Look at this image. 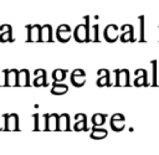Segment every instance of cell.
<instances>
[{"label": "cell", "mask_w": 159, "mask_h": 155, "mask_svg": "<svg viewBox=\"0 0 159 155\" xmlns=\"http://www.w3.org/2000/svg\"><path fill=\"white\" fill-rule=\"evenodd\" d=\"M87 22L84 25H78L75 30L73 37L77 42H87L88 41V16H86Z\"/></svg>", "instance_id": "obj_1"}, {"label": "cell", "mask_w": 159, "mask_h": 155, "mask_svg": "<svg viewBox=\"0 0 159 155\" xmlns=\"http://www.w3.org/2000/svg\"><path fill=\"white\" fill-rule=\"evenodd\" d=\"M41 26L34 25L27 26V42H40L41 41Z\"/></svg>", "instance_id": "obj_2"}, {"label": "cell", "mask_w": 159, "mask_h": 155, "mask_svg": "<svg viewBox=\"0 0 159 155\" xmlns=\"http://www.w3.org/2000/svg\"><path fill=\"white\" fill-rule=\"evenodd\" d=\"M56 36H57V40L60 42H67L71 38V29L67 25H61L57 29Z\"/></svg>", "instance_id": "obj_3"}, {"label": "cell", "mask_w": 159, "mask_h": 155, "mask_svg": "<svg viewBox=\"0 0 159 155\" xmlns=\"http://www.w3.org/2000/svg\"><path fill=\"white\" fill-rule=\"evenodd\" d=\"M71 82L75 87H82L86 82V78H84V73L83 71L81 69H75L71 74Z\"/></svg>", "instance_id": "obj_4"}, {"label": "cell", "mask_w": 159, "mask_h": 155, "mask_svg": "<svg viewBox=\"0 0 159 155\" xmlns=\"http://www.w3.org/2000/svg\"><path fill=\"white\" fill-rule=\"evenodd\" d=\"M6 130H10V131L19 130V117H17V114H15V113L9 114L7 124H6Z\"/></svg>", "instance_id": "obj_5"}, {"label": "cell", "mask_w": 159, "mask_h": 155, "mask_svg": "<svg viewBox=\"0 0 159 155\" xmlns=\"http://www.w3.org/2000/svg\"><path fill=\"white\" fill-rule=\"evenodd\" d=\"M58 130L60 131L70 130V117L66 113H63L58 117Z\"/></svg>", "instance_id": "obj_6"}, {"label": "cell", "mask_w": 159, "mask_h": 155, "mask_svg": "<svg viewBox=\"0 0 159 155\" xmlns=\"http://www.w3.org/2000/svg\"><path fill=\"white\" fill-rule=\"evenodd\" d=\"M17 78H19V71H16L14 68L12 69H9L6 86L7 87H16L17 86Z\"/></svg>", "instance_id": "obj_7"}, {"label": "cell", "mask_w": 159, "mask_h": 155, "mask_svg": "<svg viewBox=\"0 0 159 155\" xmlns=\"http://www.w3.org/2000/svg\"><path fill=\"white\" fill-rule=\"evenodd\" d=\"M41 42H52V29L50 25H45L41 29Z\"/></svg>", "instance_id": "obj_8"}, {"label": "cell", "mask_w": 159, "mask_h": 155, "mask_svg": "<svg viewBox=\"0 0 159 155\" xmlns=\"http://www.w3.org/2000/svg\"><path fill=\"white\" fill-rule=\"evenodd\" d=\"M17 86L19 87H27L29 86V71L27 69H21L19 72Z\"/></svg>", "instance_id": "obj_9"}, {"label": "cell", "mask_w": 159, "mask_h": 155, "mask_svg": "<svg viewBox=\"0 0 159 155\" xmlns=\"http://www.w3.org/2000/svg\"><path fill=\"white\" fill-rule=\"evenodd\" d=\"M58 117L57 114H50L48 117V126H47V130L50 131H55V130H58Z\"/></svg>", "instance_id": "obj_10"}, {"label": "cell", "mask_w": 159, "mask_h": 155, "mask_svg": "<svg viewBox=\"0 0 159 155\" xmlns=\"http://www.w3.org/2000/svg\"><path fill=\"white\" fill-rule=\"evenodd\" d=\"M67 91H68V87L66 84H53V87L51 88V93L55 95L65 94Z\"/></svg>", "instance_id": "obj_11"}, {"label": "cell", "mask_w": 159, "mask_h": 155, "mask_svg": "<svg viewBox=\"0 0 159 155\" xmlns=\"http://www.w3.org/2000/svg\"><path fill=\"white\" fill-rule=\"evenodd\" d=\"M117 84H118V86H127V84H128V72H127V71H120V72H118Z\"/></svg>", "instance_id": "obj_12"}, {"label": "cell", "mask_w": 159, "mask_h": 155, "mask_svg": "<svg viewBox=\"0 0 159 155\" xmlns=\"http://www.w3.org/2000/svg\"><path fill=\"white\" fill-rule=\"evenodd\" d=\"M116 26H113V25H111V26H108L107 29H106V32H104V35H106V40L107 41H114L117 37H116V29H114Z\"/></svg>", "instance_id": "obj_13"}, {"label": "cell", "mask_w": 159, "mask_h": 155, "mask_svg": "<svg viewBox=\"0 0 159 155\" xmlns=\"http://www.w3.org/2000/svg\"><path fill=\"white\" fill-rule=\"evenodd\" d=\"M65 74H66V69H55L52 73V78L55 82H61L65 79Z\"/></svg>", "instance_id": "obj_14"}, {"label": "cell", "mask_w": 159, "mask_h": 155, "mask_svg": "<svg viewBox=\"0 0 159 155\" xmlns=\"http://www.w3.org/2000/svg\"><path fill=\"white\" fill-rule=\"evenodd\" d=\"M48 117H50V114L40 115V124H39L40 130H47V126H48Z\"/></svg>", "instance_id": "obj_15"}, {"label": "cell", "mask_w": 159, "mask_h": 155, "mask_svg": "<svg viewBox=\"0 0 159 155\" xmlns=\"http://www.w3.org/2000/svg\"><path fill=\"white\" fill-rule=\"evenodd\" d=\"M106 135H107V131H106V130L94 128L93 131H92V134H91V138H93V139H102V138H104Z\"/></svg>", "instance_id": "obj_16"}, {"label": "cell", "mask_w": 159, "mask_h": 155, "mask_svg": "<svg viewBox=\"0 0 159 155\" xmlns=\"http://www.w3.org/2000/svg\"><path fill=\"white\" fill-rule=\"evenodd\" d=\"M97 29L98 26L94 25L91 29H88V41H98V36H97Z\"/></svg>", "instance_id": "obj_17"}, {"label": "cell", "mask_w": 159, "mask_h": 155, "mask_svg": "<svg viewBox=\"0 0 159 155\" xmlns=\"http://www.w3.org/2000/svg\"><path fill=\"white\" fill-rule=\"evenodd\" d=\"M92 122H93V124L97 128L98 125H102L104 123V115H102V114H94L93 118H92Z\"/></svg>", "instance_id": "obj_18"}, {"label": "cell", "mask_w": 159, "mask_h": 155, "mask_svg": "<svg viewBox=\"0 0 159 155\" xmlns=\"http://www.w3.org/2000/svg\"><path fill=\"white\" fill-rule=\"evenodd\" d=\"M12 32H11V29L7 30L6 32H2L0 35V42H6V41H12Z\"/></svg>", "instance_id": "obj_19"}, {"label": "cell", "mask_w": 159, "mask_h": 155, "mask_svg": "<svg viewBox=\"0 0 159 155\" xmlns=\"http://www.w3.org/2000/svg\"><path fill=\"white\" fill-rule=\"evenodd\" d=\"M7 73H9V69L0 71V87H5V86H6V81H7Z\"/></svg>", "instance_id": "obj_20"}, {"label": "cell", "mask_w": 159, "mask_h": 155, "mask_svg": "<svg viewBox=\"0 0 159 155\" xmlns=\"http://www.w3.org/2000/svg\"><path fill=\"white\" fill-rule=\"evenodd\" d=\"M34 86H35V87H42V86H46V76L36 77L35 81H34Z\"/></svg>", "instance_id": "obj_21"}, {"label": "cell", "mask_w": 159, "mask_h": 155, "mask_svg": "<svg viewBox=\"0 0 159 155\" xmlns=\"http://www.w3.org/2000/svg\"><path fill=\"white\" fill-rule=\"evenodd\" d=\"M106 84H109V81H108V73H107L106 76L99 77V79L97 81V86H98V87H103V86H106Z\"/></svg>", "instance_id": "obj_22"}, {"label": "cell", "mask_w": 159, "mask_h": 155, "mask_svg": "<svg viewBox=\"0 0 159 155\" xmlns=\"http://www.w3.org/2000/svg\"><path fill=\"white\" fill-rule=\"evenodd\" d=\"M7 117H9V114H4V115L0 117V130H6Z\"/></svg>", "instance_id": "obj_23"}, {"label": "cell", "mask_w": 159, "mask_h": 155, "mask_svg": "<svg viewBox=\"0 0 159 155\" xmlns=\"http://www.w3.org/2000/svg\"><path fill=\"white\" fill-rule=\"evenodd\" d=\"M75 130H76V131L86 130V120H81V122H77V123L75 124Z\"/></svg>", "instance_id": "obj_24"}, {"label": "cell", "mask_w": 159, "mask_h": 155, "mask_svg": "<svg viewBox=\"0 0 159 155\" xmlns=\"http://www.w3.org/2000/svg\"><path fill=\"white\" fill-rule=\"evenodd\" d=\"M34 119H35V128H34V130H40V128H39V124H40V115L39 114H35L34 115Z\"/></svg>", "instance_id": "obj_25"}, {"label": "cell", "mask_w": 159, "mask_h": 155, "mask_svg": "<svg viewBox=\"0 0 159 155\" xmlns=\"http://www.w3.org/2000/svg\"><path fill=\"white\" fill-rule=\"evenodd\" d=\"M35 74L41 77V76H46V72H45L43 69H36V71H35Z\"/></svg>", "instance_id": "obj_26"}, {"label": "cell", "mask_w": 159, "mask_h": 155, "mask_svg": "<svg viewBox=\"0 0 159 155\" xmlns=\"http://www.w3.org/2000/svg\"><path fill=\"white\" fill-rule=\"evenodd\" d=\"M75 118H76L77 120H80V122H81V120H86V115H84V114H77Z\"/></svg>", "instance_id": "obj_27"}]
</instances>
